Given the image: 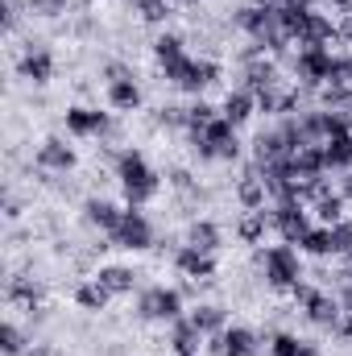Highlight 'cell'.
<instances>
[{"instance_id":"cell-2","label":"cell","mask_w":352,"mask_h":356,"mask_svg":"<svg viewBox=\"0 0 352 356\" xmlns=\"http://www.w3.org/2000/svg\"><path fill=\"white\" fill-rule=\"evenodd\" d=\"M257 266H262V277L269 282V290L278 294H290L307 273H303V253L294 245H269L257 253Z\"/></svg>"},{"instance_id":"cell-26","label":"cell","mask_w":352,"mask_h":356,"mask_svg":"<svg viewBox=\"0 0 352 356\" xmlns=\"http://www.w3.org/2000/svg\"><path fill=\"white\" fill-rule=\"evenodd\" d=\"M25 356H58V353H54L50 344H29V353H25Z\"/></svg>"},{"instance_id":"cell-15","label":"cell","mask_w":352,"mask_h":356,"mask_svg":"<svg viewBox=\"0 0 352 356\" xmlns=\"http://www.w3.org/2000/svg\"><path fill=\"white\" fill-rule=\"evenodd\" d=\"M108 104L116 112H137L141 108V83L129 75V79H112L108 83Z\"/></svg>"},{"instance_id":"cell-21","label":"cell","mask_w":352,"mask_h":356,"mask_svg":"<svg viewBox=\"0 0 352 356\" xmlns=\"http://www.w3.org/2000/svg\"><path fill=\"white\" fill-rule=\"evenodd\" d=\"M224 348H228V356H257L262 340H257V332H249V327H228V332H224Z\"/></svg>"},{"instance_id":"cell-4","label":"cell","mask_w":352,"mask_h":356,"mask_svg":"<svg viewBox=\"0 0 352 356\" xmlns=\"http://www.w3.org/2000/svg\"><path fill=\"white\" fill-rule=\"evenodd\" d=\"M112 245H120V249H133V253L150 249V245H154V224H150V216H145L141 207H129V211H125V224H120V232L112 236Z\"/></svg>"},{"instance_id":"cell-5","label":"cell","mask_w":352,"mask_h":356,"mask_svg":"<svg viewBox=\"0 0 352 356\" xmlns=\"http://www.w3.org/2000/svg\"><path fill=\"white\" fill-rule=\"evenodd\" d=\"M303 315H307V323H311V327H319V332H332V327L340 323L344 307H340V298H336L332 290H315V294L307 298Z\"/></svg>"},{"instance_id":"cell-13","label":"cell","mask_w":352,"mask_h":356,"mask_svg":"<svg viewBox=\"0 0 352 356\" xmlns=\"http://www.w3.org/2000/svg\"><path fill=\"white\" fill-rule=\"evenodd\" d=\"M21 75L33 79V83H46V79L54 75V58H50V50H46L42 42H33V46L25 50V58H21Z\"/></svg>"},{"instance_id":"cell-14","label":"cell","mask_w":352,"mask_h":356,"mask_svg":"<svg viewBox=\"0 0 352 356\" xmlns=\"http://www.w3.org/2000/svg\"><path fill=\"white\" fill-rule=\"evenodd\" d=\"M191 323L203 332V336H220V332H228V319H224V307H216V302H195L191 311Z\"/></svg>"},{"instance_id":"cell-22","label":"cell","mask_w":352,"mask_h":356,"mask_svg":"<svg viewBox=\"0 0 352 356\" xmlns=\"http://www.w3.org/2000/svg\"><path fill=\"white\" fill-rule=\"evenodd\" d=\"M0 348H4V356H25L29 353L25 332H21L17 323H4V327H0Z\"/></svg>"},{"instance_id":"cell-6","label":"cell","mask_w":352,"mask_h":356,"mask_svg":"<svg viewBox=\"0 0 352 356\" xmlns=\"http://www.w3.org/2000/svg\"><path fill=\"white\" fill-rule=\"evenodd\" d=\"M67 133L71 137H108L112 133V116L99 108H67Z\"/></svg>"},{"instance_id":"cell-19","label":"cell","mask_w":352,"mask_h":356,"mask_svg":"<svg viewBox=\"0 0 352 356\" xmlns=\"http://www.w3.org/2000/svg\"><path fill=\"white\" fill-rule=\"evenodd\" d=\"M75 302H79L83 311H104V307L112 302V294H108V286H104L99 277H88V282L75 286Z\"/></svg>"},{"instance_id":"cell-3","label":"cell","mask_w":352,"mask_h":356,"mask_svg":"<svg viewBox=\"0 0 352 356\" xmlns=\"http://www.w3.org/2000/svg\"><path fill=\"white\" fill-rule=\"evenodd\" d=\"M137 315L145 323H175V319H182L186 315L182 311V290H175V286H150V290H141Z\"/></svg>"},{"instance_id":"cell-25","label":"cell","mask_w":352,"mask_h":356,"mask_svg":"<svg viewBox=\"0 0 352 356\" xmlns=\"http://www.w3.org/2000/svg\"><path fill=\"white\" fill-rule=\"evenodd\" d=\"M336 298H340V307H344V311L352 315V277H349V282H340V290H336Z\"/></svg>"},{"instance_id":"cell-16","label":"cell","mask_w":352,"mask_h":356,"mask_svg":"<svg viewBox=\"0 0 352 356\" xmlns=\"http://www.w3.org/2000/svg\"><path fill=\"white\" fill-rule=\"evenodd\" d=\"M298 253H307V257H319V261L336 257V236H332V228H328V224H315V228L303 236Z\"/></svg>"},{"instance_id":"cell-8","label":"cell","mask_w":352,"mask_h":356,"mask_svg":"<svg viewBox=\"0 0 352 356\" xmlns=\"http://www.w3.org/2000/svg\"><path fill=\"white\" fill-rule=\"evenodd\" d=\"M154 58H158L162 75H166V79H175L178 71L186 67V58H191V54H186V46H182V38H178V33H162V38L154 42Z\"/></svg>"},{"instance_id":"cell-20","label":"cell","mask_w":352,"mask_h":356,"mask_svg":"<svg viewBox=\"0 0 352 356\" xmlns=\"http://www.w3.org/2000/svg\"><path fill=\"white\" fill-rule=\"evenodd\" d=\"M269 356H319V348L311 340H298L290 332H278V336H269Z\"/></svg>"},{"instance_id":"cell-17","label":"cell","mask_w":352,"mask_h":356,"mask_svg":"<svg viewBox=\"0 0 352 356\" xmlns=\"http://www.w3.org/2000/svg\"><path fill=\"white\" fill-rule=\"evenodd\" d=\"M95 277L108 286V294H112V298H120V294H133V290H137V273H133L129 266H99Z\"/></svg>"},{"instance_id":"cell-7","label":"cell","mask_w":352,"mask_h":356,"mask_svg":"<svg viewBox=\"0 0 352 356\" xmlns=\"http://www.w3.org/2000/svg\"><path fill=\"white\" fill-rule=\"evenodd\" d=\"M125 211H129V207H120V203H112V199H95V195L83 203V220H88L91 228L108 232V236H116V232H120Z\"/></svg>"},{"instance_id":"cell-18","label":"cell","mask_w":352,"mask_h":356,"mask_svg":"<svg viewBox=\"0 0 352 356\" xmlns=\"http://www.w3.org/2000/svg\"><path fill=\"white\" fill-rule=\"evenodd\" d=\"M186 245L199 249V253H211V257H216V249H220V228H216L211 220H195V224L186 228Z\"/></svg>"},{"instance_id":"cell-24","label":"cell","mask_w":352,"mask_h":356,"mask_svg":"<svg viewBox=\"0 0 352 356\" xmlns=\"http://www.w3.org/2000/svg\"><path fill=\"white\" fill-rule=\"evenodd\" d=\"M332 336H336V340H344V344H352V315H349V311L340 315V323L332 327Z\"/></svg>"},{"instance_id":"cell-1","label":"cell","mask_w":352,"mask_h":356,"mask_svg":"<svg viewBox=\"0 0 352 356\" xmlns=\"http://www.w3.org/2000/svg\"><path fill=\"white\" fill-rule=\"evenodd\" d=\"M116 182H120L129 207H141V203H150V199L162 191V182H158L154 166L145 162L141 149H120V154H116Z\"/></svg>"},{"instance_id":"cell-10","label":"cell","mask_w":352,"mask_h":356,"mask_svg":"<svg viewBox=\"0 0 352 356\" xmlns=\"http://www.w3.org/2000/svg\"><path fill=\"white\" fill-rule=\"evenodd\" d=\"M175 266H178V273L191 277V282H207V277L216 273V257H211V253H199V249H191V245H178Z\"/></svg>"},{"instance_id":"cell-11","label":"cell","mask_w":352,"mask_h":356,"mask_svg":"<svg viewBox=\"0 0 352 356\" xmlns=\"http://www.w3.org/2000/svg\"><path fill=\"white\" fill-rule=\"evenodd\" d=\"M203 344H207V336L191 323V315H182L170 323V348L175 356H203Z\"/></svg>"},{"instance_id":"cell-23","label":"cell","mask_w":352,"mask_h":356,"mask_svg":"<svg viewBox=\"0 0 352 356\" xmlns=\"http://www.w3.org/2000/svg\"><path fill=\"white\" fill-rule=\"evenodd\" d=\"M332 236H336V257H344V261H349V257H352V220H349V216L332 228Z\"/></svg>"},{"instance_id":"cell-9","label":"cell","mask_w":352,"mask_h":356,"mask_svg":"<svg viewBox=\"0 0 352 356\" xmlns=\"http://www.w3.org/2000/svg\"><path fill=\"white\" fill-rule=\"evenodd\" d=\"M38 166L50 170V175H67V170H75V149L63 137H46L42 149H38Z\"/></svg>"},{"instance_id":"cell-12","label":"cell","mask_w":352,"mask_h":356,"mask_svg":"<svg viewBox=\"0 0 352 356\" xmlns=\"http://www.w3.org/2000/svg\"><path fill=\"white\" fill-rule=\"evenodd\" d=\"M257 112V95L253 91H245V88H232L228 95H224V104H220V116L228 120V124H249V116Z\"/></svg>"}]
</instances>
